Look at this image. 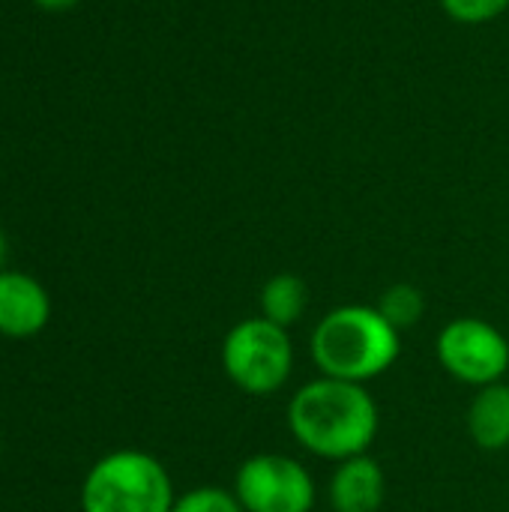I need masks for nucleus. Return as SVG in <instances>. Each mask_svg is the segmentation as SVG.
Here are the masks:
<instances>
[{"instance_id": "obj_1", "label": "nucleus", "mask_w": 509, "mask_h": 512, "mask_svg": "<svg viewBox=\"0 0 509 512\" xmlns=\"http://www.w3.org/2000/svg\"><path fill=\"white\" fill-rule=\"evenodd\" d=\"M381 429V411L366 384L318 375L288 402V432L312 456L345 462L369 453Z\"/></svg>"}, {"instance_id": "obj_2", "label": "nucleus", "mask_w": 509, "mask_h": 512, "mask_svg": "<svg viewBox=\"0 0 509 512\" xmlns=\"http://www.w3.org/2000/svg\"><path fill=\"white\" fill-rule=\"evenodd\" d=\"M309 354L318 375L369 384L396 366L402 333L378 312V306L345 303L321 315L309 339Z\"/></svg>"}, {"instance_id": "obj_3", "label": "nucleus", "mask_w": 509, "mask_h": 512, "mask_svg": "<svg viewBox=\"0 0 509 512\" xmlns=\"http://www.w3.org/2000/svg\"><path fill=\"white\" fill-rule=\"evenodd\" d=\"M171 474L144 450H114L84 477L81 512H171Z\"/></svg>"}, {"instance_id": "obj_4", "label": "nucleus", "mask_w": 509, "mask_h": 512, "mask_svg": "<svg viewBox=\"0 0 509 512\" xmlns=\"http://www.w3.org/2000/svg\"><path fill=\"white\" fill-rule=\"evenodd\" d=\"M222 369L228 381L246 396L279 393L294 372V342L291 330L255 315L237 321L219 348Z\"/></svg>"}, {"instance_id": "obj_5", "label": "nucleus", "mask_w": 509, "mask_h": 512, "mask_svg": "<svg viewBox=\"0 0 509 512\" xmlns=\"http://www.w3.org/2000/svg\"><path fill=\"white\" fill-rule=\"evenodd\" d=\"M234 495L246 512H312L318 501L309 468L285 453H255L234 474Z\"/></svg>"}, {"instance_id": "obj_6", "label": "nucleus", "mask_w": 509, "mask_h": 512, "mask_svg": "<svg viewBox=\"0 0 509 512\" xmlns=\"http://www.w3.org/2000/svg\"><path fill=\"white\" fill-rule=\"evenodd\" d=\"M444 372L468 387H489L509 372V339L492 324L474 315L453 318L441 327L435 342Z\"/></svg>"}, {"instance_id": "obj_7", "label": "nucleus", "mask_w": 509, "mask_h": 512, "mask_svg": "<svg viewBox=\"0 0 509 512\" xmlns=\"http://www.w3.org/2000/svg\"><path fill=\"white\" fill-rule=\"evenodd\" d=\"M51 318V297L21 270H0V336L30 339L45 330Z\"/></svg>"}, {"instance_id": "obj_8", "label": "nucleus", "mask_w": 509, "mask_h": 512, "mask_svg": "<svg viewBox=\"0 0 509 512\" xmlns=\"http://www.w3.org/2000/svg\"><path fill=\"white\" fill-rule=\"evenodd\" d=\"M327 501L333 512H381L387 501V474L369 453L336 465L327 483Z\"/></svg>"}, {"instance_id": "obj_9", "label": "nucleus", "mask_w": 509, "mask_h": 512, "mask_svg": "<svg viewBox=\"0 0 509 512\" xmlns=\"http://www.w3.org/2000/svg\"><path fill=\"white\" fill-rule=\"evenodd\" d=\"M468 435L486 453L509 447V384L480 387L468 405Z\"/></svg>"}, {"instance_id": "obj_10", "label": "nucleus", "mask_w": 509, "mask_h": 512, "mask_svg": "<svg viewBox=\"0 0 509 512\" xmlns=\"http://www.w3.org/2000/svg\"><path fill=\"white\" fill-rule=\"evenodd\" d=\"M261 318L291 330L294 324L303 321L309 309V285L297 273H276L264 282L258 294Z\"/></svg>"}, {"instance_id": "obj_11", "label": "nucleus", "mask_w": 509, "mask_h": 512, "mask_svg": "<svg viewBox=\"0 0 509 512\" xmlns=\"http://www.w3.org/2000/svg\"><path fill=\"white\" fill-rule=\"evenodd\" d=\"M375 306H378V312L399 333L417 327L423 321V315H426V297H423V291L417 285H408V282H396L387 291H381V297H378Z\"/></svg>"}, {"instance_id": "obj_12", "label": "nucleus", "mask_w": 509, "mask_h": 512, "mask_svg": "<svg viewBox=\"0 0 509 512\" xmlns=\"http://www.w3.org/2000/svg\"><path fill=\"white\" fill-rule=\"evenodd\" d=\"M171 512H246L237 501L234 489H219V486H198L183 492Z\"/></svg>"}, {"instance_id": "obj_13", "label": "nucleus", "mask_w": 509, "mask_h": 512, "mask_svg": "<svg viewBox=\"0 0 509 512\" xmlns=\"http://www.w3.org/2000/svg\"><path fill=\"white\" fill-rule=\"evenodd\" d=\"M441 6L459 24H486L507 12L509 0H441Z\"/></svg>"}, {"instance_id": "obj_14", "label": "nucleus", "mask_w": 509, "mask_h": 512, "mask_svg": "<svg viewBox=\"0 0 509 512\" xmlns=\"http://www.w3.org/2000/svg\"><path fill=\"white\" fill-rule=\"evenodd\" d=\"M36 6H42V9H48V12H60V9H69V6H75L78 0H33Z\"/></svg>"}, {"instance_id": "obj_15", "label": "nucleus", "mask_w": 509, "mask_h": 512, "mask_svg": "<svg viewBox=\"0 0 509 512\" xmlns=\"http://www.w3.org/2000/svg\"><path fill=\"white\" fill-rule=\"evenodd\" d=\"M3 258H6V240H3V231H0V270H3Z\"/></svg>"}]
</instances>
